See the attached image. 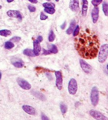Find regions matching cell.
Returning a JSON list of instances; mask_svg holds the SVG:
<instances>
[{"label": "cell", "mask_w": 108, "mask_h": 120, "mask_svg": "<svg viewBox=\"0 0 108 120\" xmlns=\"http://www.w3.org/2000/svg\"><path fill=\"white\" fill-rule=\"evenodd\" d=\"M22 1H23V0H22Z\"/></svg>", "instance_id": "60d3db41"}, {"label": "cell", "mask_w": 108, "mask_h": 120, "mask_svg": "<svg viewBox=\"0 0 108 120\" xmlns=\"http://www.w3.org/2000/svg\"><path fill=\"white\" fill-rule=\"evenodd\" d=\"M80 64L83 71L84 73L86 74H90L91 73V71H92V67L84 60L81 59L80 60Z\"/></svg>", "instance_id": "52a82bcc"}, {"label": "cell", "mask_w": 108, "mask_h": 120, "mask_svg": "<svg viewBox=\"0 0 108 120\" xmlns=\"http://www.w3.org/2000/svg\"><path fill=\"white\" fill-rule=\"evenodd\" d=\"M82 14L83 16H86L88 9V1L87 0H82Z\"/></svg>", "instance_id": "5bb4252c"}, {"label": "cell", "mask_w": 108, "mask_h": 120, "mask_svg": "<svg viewBox=\"0 0 108 120\" xmlns=\"http://www.w3.org/2000/svg\"><path fill=\"white\" fill-rule=\"evenodd\" d=\"M76 24V21L75 20L72 21L71 22L69 27H68V30H66V34H72L74 30V28H75Z\"/></svg>", "instance_id": "9a60e30c"}, {"label": "cell", "mask_w": 108, "mask_h": 120, "mask_svg": "<svg viewBox=\"0 0 108 120\" xmlns=\"http://www.w3.org/2000/svg\"><path fill=\"white\" fill-rule=\"evenodd\" d=\"M11 34V31L9 30L4 29L0 30V36L7 37Z\"/></svg>", "instance_id": "ac0fdd59"}, {"label": "cell", "mask_w": 108, "mask_h": 120, "mask_svg": "<svg viewBox=\"0 0 108 120\" xmlns=\"http://www.w3.org/2000/svg\"><path fill=\"white\" fill-rule=\"evenodd\" d=\"M17 82L18 85L22 88L25 90H29L31 88V85L29 82L21 78H18Z\"/></svg>", "instance_id": "ba28073f"}, {"label": "cell", "mask_w": 108, "mask_h": 120, "mask_svg": "<svg viewBox=\"0 0 108 120\" xmlns=\"http://www.w3.org/2000/svg\"><path fill=\"white\" fill-rule=\"evenodd\" d=\"M80 31V27L79 26H76L75 28V29L74 30L73 32V37H76L79 34Z\"/></svg>", "instance_id": "4316f807"}, {"label": "cell", "mask_w": 108, "mask_h": 120, "mask_svg": "<svg viewBox=\"0 0 108 120\" xmlns=\"http://www.w3.org/2000/svg\"><path fill=\"white\" fill-rule=\"evenodd\" d=\"M108 55V45L104 44L101 45L99 52L98 60L100 63H103L105 61Z\"/></svg>", "instance_id": "7a4b0ae2"}, {"label": "cell", "mask_w": 108, "mask_h": 120, "mask_svg": "<svg viewBox=\"0 0 108 120\" xmlns=\"http://www.w3.org/2000/svg\"><path fill=\"white\" fill-rule=\"evenodd\" d=\"M22 109H23L24 112H25L26 113L29 114L31 115H36V112L35 109L31 106H29V105H25L22 106Z\"/></svg>", "instance_id": "4fadbf2b"}, {"label": "cell", "mask_w": 108, "mask_h": 120, "mask_svg": "<svg viewBox=\"0 0 108 120\" xmlns=\"http://www.w3.org/2000/svg\"><path fill=\"white\" fill-rule=\"evenodd\" d=\"M78 90V84L76 80L74 78H71L68 82V90L71 95H76Z\"/></svg>", "instance_id": "277c9868"}, {"label": "cell", "mask_w": 108, "mask_h": 120, "mask_svg": "<svg viewBox=\"0 0 108 120\" xmlns=\"http://www.w3.org/2000/svg\"><path fill=\"white\" fill-rule=\"evenodd\" d=\"M66 22H64L63 23L61 26H60V27H61V29H62V30L64 29H65V26H66Z\"/></svg>", "instance_id": "d6a6232c"}, {"label": "cell", "mask_w": 108, "mask_h": 120, "mask_svg": "<svg viewBox=\"0 0 108 120\" xmlns=\"http://www.w3.org/2000/svg\"><path fill=\"white\" fill-rule=\"evenodd\" d=\"M90 100L92 104L94 106H97L99 101V92L97 87H93L91 90Z\"/></svg>", "instance_id": "3957f363"}, {"label": "cell", "mask_w": 108, "mask_h": 120, "mask_svg": "<svg viewBox=\"0 0 108 120\" xmlns=\"http://www.w3.org/2000/svg\"><path fill=\"white\" fill-rule=\"evenodd\" d=\"M41 119L43 120H48L49 119L47 117L46 115H45L44 113L41 114Z\"/></svg>", "instance_id": "4dcf8cb0"}, {"label": "cell", "mask_w": 108, "mask_h": 120, "mask_svg": "<svg viewBox=\"0 0 108 120\" xmlns=\"http://www.w3.org/2000/svg\"><path fill=\"white\" fill-rule=\"evenodd\" d=\"M4 47L7 49H11L14 47V44L11 41H7L5 43Z\"/></svg>", "instance_id": "ffe728a7"}, {"label": "cell", "mask_w": 108, "mask_h": 120, "mask_svg": "<svg viewBox=\"0 0 108 120\" xmlns=\"http://www.w3.org/2000/svg\"><path fill=\"white\" fill-rule=\"evenodd\" d=\"M36 40H38L39 42H42V41H43V37L42 36H39L38 37V38H37Z\"/></svg>", "instance_id": "836d02e7"}, {"label": "cell", "mask_w": 108, "mask_h": 120, "mask_svg": "<svg viewBox=\"0 0 108 120\" xmlns=\"http://www.w3.org/2000/svg\"><path fill=\"white\" fill-rule=\"evenodd\" d=\"M2 6H1V5H0V9H2Z\"/></svg>", "instance_id": "74e56055"}, {"label": "cell", "mask_w": 108, "mask_h": 120, "mask_svg": "<svg viewBox=\"0 0 108 120\" xmlns=\"http://www.w3.org/2000/svg\"><path fill=\"white\" fill-rule=\"evenodd\" d=\"M7 15L10 18H16L20 21L22 19V16L19 11L16 10H9L7 12Z\"/></svg>", "instance_id": "30bf717a"}, {"label": "cell", "mask_w": 108, "mask_h": 120, "mask_svg": "<svg viewBox=\"0 0 108 120\" xmlns=\"http://www.w3.org/2000/svg\"><path fill=\"white\" fill-rule=\"evenodd\" d=\"M33 52H34L35 56H38L41 52V47L40 42L37 40H35L33 41Z\"/></svg>", "instance_id": "8fae6325"}, {"label": "cell", "mask_w": 108, "mask_h": 120, "mask_svg": "<svg viewBox=\"0 0 108 120\" xmlns=\"http://www.w3.org/2000/svg\"><path fill=\"white\" fill-rule=\"evenodd\" d=\"M56 77V86L59 90H61L63 87V77L62 73L60 71H55Z\"/></svg>", "instance_id": "5b68a950"}, {"label": "cell", "mask_w": 108, "mask_h": 120, "mask_svg": "<svg viewBox=\"0 0 108 120\" xmlns=\"http://www.w3.org/2000/svg\"><path fill=\"white\" fill-rule=\"evenodd\" d=\"M91 17H92L93 23H97L99 17V9L97 7L93 8L92 12H91Z\"/></svg>", "instance_id": "7c38bea8"}, {"label": "cell", "mask_w": 108, "mask_h": 120, "mask_svg": "<svg viewBox=\"0 0 108 120\" xmlns=\"http://www.w3.org/2000/svg\"><path fill=\"white\" fill-rule=\"evenodd\" d=\"M49 54H51V52H50L49 50H45V49H43L42 55H49Z\"/></svg>", "instance_id": "1f68e13d"}, {"label": "cell", "mask_w": 108, "mask_h": 120, "mask_svg": "<svg viewBox=\"0 0 108 120\" xmlns=\"http://www.w3.org/2000/svg\"><path fill=\"white\" fill-rule=\"evenodd\" d=\"M67 106H66L64 103H62L61 104H60V109H61L62 113L65 114L66 112H67Z\"/></svg>", "instance_id": "603a6c76"}, {"label": "cell", "mask_w": 108, "mask_h": 120, "mask_svg": "<svg viewBox=\"0 0 108 120\" xmlns=\"http://www.w3.org/2000/svg\"><path fill=\"white\" fill-rule=\"evenodd\" d=\"M23 53L26 56H28L29 57H35V55L34 54L33 51L32 49H26L24 50Z\"/></svg>", "instance_id": "e0dca14e"}, {"label": "cell", "mask_w": 108, "mask_h": 120, "mask_svg": "<svg viewBox=\"0 0 108 120\" xmlns=\"http://www.w3.org/2000/svg\"><path fill=\"white\" fill-rule=\"evenodd\" d=\"M21 40V37H14L11 39L10 41L12 42H18Z\"/></svg>", "instance_id": "83f0119b"}, {"label": "cell", "mask_w": 108, "mask_h": 120, "mask_svg": "<svg viewBox=\"0 0 108 120\" xmlns=\"http://www.w3.org/2000/svg\"><path fill=\"white\" fill-rule=\"evenodd\" d=\"M1 78H2V73H1V72L0 71V80H1Z\"/></svg>", "instance_id": "8d00e7d4"}, {"label": "cell", "mask_w": 108, "mask_h": 120, "mask_svg": "<svg viewBox=\"0 0 108 120\" xmlns=\"http://www.w3.org/2000/svg\"><path fill=\"white\" fill-rule=\"evenodd\" d=\"M12 64H13L14 66H15L16 68H22L24 65V62L23 61L21 60H13L12 61Z\"/></svg>", "instance_id": "2e32d148"}, {"label": "cell", "mask_w": 108, "mask_h": 120, "mask_svg": "<svg viewBox=\"0 0 108 120\" xmlns=\"http://www.w3.org/2000/svg\"><path fill=\"white\" fill-rule=\"evenodd\" d=\"M102 10L105 16L108 15V5L106 2H104L102 4Z\"/></svg>", "instance_id": "d6986e66"}, {"label": "cell", "mask_w": 108, "mask_h": 120, "mask_svg": "<svg viewBox=\"0 0 108 120\" xmlns=\"http://www.w3.org/2000/svg\"><path fill=\"white\" fill-rule=\"evenodd\" d=\"M47 1H50L51 0H47Z\"/></svg>", "instance_id": "ab89813d"}, {"label": "cell", "mask_w": 108, "mask_h": 120, "mask_svg": "<svg viewBox=\"0 0 108 120\" xmlns=\"http://www.w3.org/2000/svg\"><path fill=\"white\" fill-rule=\"evenodd\" d=\"M55 38V36L54 34V33L52 30H51L50 33V34L49 36V41L50 42H53Z\"/></svg>", "instance_id": "d4e9b609"}, {"label": "cell", "mask_w": 108, "mask_h": 120, "mask_svg": "<svg viewBox=\"0 0 108 120\" xmlns=\"http://www.w3.org/2000/svg\"><path fill=\"white\" fill-rule=\"evenodd\" d=\"M69 8L72 11L74 12H78L80 10L79 0H70Z\"/></svg>", "instance_id": "9c48e42d"}, {"label": "cell", "mask_w": 108, "mask_h": 120, "mask_svg": "<svg viewBox=\"0 0 108 120\" xmlns=\"http://www.w3.org/2000/svg\"><path fill=\"white\" fill-rule=\"evenodd\" d=\"M100 43L95 36L80 38L76 44V48L81 57L86 59L96 57L99 50Z\"/></svg>", "instance_id": "6da1fadb"}, {"label": "cell", "mask_w": 108, "mask_h": 120, "mask_svg": "<svg viewBox=\"0 0 108 120\" xmlns=\"http://www.w3.org/2000/svg\"><path fill=\"white\" fill-rule=\"evenodd\" d=\"M44 11L46 13L50 14H53L55 12L54 8H44Z\"/></svg>", "instance_id": "cb8c5ba5"}, {"label": "cell", "mask_w": 108, "mask_h": 120, "mask_svg": "<svg viewBox=\"0 0 108 120\" xmlns=\"http://www.w3.org/2000/svg\"><path fill=\"white\" fill-rule=\"evenodd\" d=\"M47 18H48V16L47 15H45V14H44L43 12H41L40 14V19L41 20H47Z\"/></svg>", "instance_id": "f546056e"}, {"label": "cell", "mask_w": 108, "mask_h": 120, "mask_svg": "<svg viewBox=\"0 0 108 120\" xmlns=\"http://www.w3.org/2000/svg\"><path fill=\"white\" fill-rule=\"evenodd\" d=\"M60 1V0H55L56 2H59Z\"/></svg>", "instance_id": "f35d334b"}, {"label": "cell", "mask_w": 108, "mask_h": 120, "mask_svg": "<svg viewBox=\"0 0 108 120\" xmlns=\"http://www.w3.org/2000/svg\"><path fill=\"white\" fill-rule=\"evenodd\" d=\"M49 50L51 52V53H54V54H55V53H58V48L54 45H52L51 48H50Z\"/></svg>", "instance_id": "44dd1931"}, {"label": "cell", "mask_w": 108, "mask_h": 120, "mask_svg": "<svg viewBox=\"0 0 108 120\" xmlns=\"http://www.w3.org/2000/svg\"><path fill=\"white\" fill-rule=\"evenodd\" d=\"M103 0H92V4L94 7H97L102 2Z\"/></svg>", "instance_id": "484cf974"}, {"label": "cell", "mask_w": 108, "mask_h": 120, "mask_svg": "<svg viewBox=\"0 0 108 120\" xmlns=\"http://www.w3.org/2000/svg\"><path fill=\"white\" fill-rule=\"evenodd\" d=\"M7 1L8 3H11L14 1V0H7Z\"/></svg>", "instance_id": "d590c367"}, {"label": "cell", "mask_w": 108, "mask_h": 120, "mask_svg": "<svg viewBox=\"0 0 108 120\" xmlns=\"http://www.w3.org/2000/svg\"><path fill=\"white\" fill-rule=\"evenodd\" d=\"M28 1L33 4H36L38 3V0H28Z\"/></svg>", "instance_id": "e575fe53"}, {"label": "cell", "mask_w": 108, "mask_h": 120, "mask_svg": "<svg viewBox=\"0 0 108 120\" xmlns=\"http://www.w3.org/2000/svg\"><path fill=\"white\" fill-rule=\"evenodd\" d=\"M43 7L44 8H55V5L53 3L45 2L43 4Z\"/></svg>", "instance_id": "7402d4cb"}, {"label": "cell", "mask_w": 108, "mask_h": 120, "mask_svg": "<svg viewBox=\"0 0 108 120\" xmlns=\"http://www.w3.org/2000/svg\"><path fill=\"white\" fill-rule=\"evenodd\" d=\"M28 8L30 12H34L36 11V8H35V7H34V6H33L32 5H29Z\"/></svg>", "instance_id": "f1b7e54d"}, {"label": "cell", "mask_w": 108, "mask_h": 120, "mask_svg": "<svg viewBox=\"0 0 108 120\" xmlns=\"http://www.w3.org/2000/svg\"><path fill=\"white\" fill-rule=\"evenodd\" d=\"M90 114L91 116L94 118L95 120H107L108 117L105 116L102 114L101 113L99 112L94 110V109H91L90 111Z\"/></svg>", "instance_id": "8992f818"}]
</instances>
